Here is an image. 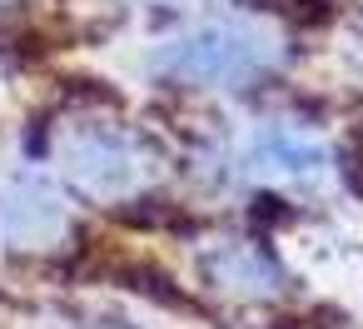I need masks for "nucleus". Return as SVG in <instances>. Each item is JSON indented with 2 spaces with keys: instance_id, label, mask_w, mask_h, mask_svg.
<instances>
[{
  "instance_id": "nucleus-1",
  "label": "nucleus",
  "mask_w": 363,
  "mask_h": 329,
  "mask_svg": "<svg viewBox=\"0 0 363 329\" xmlns=\"http://www.w3.org/2000/svg\"><path fill=\"white\" fill-rule=\"evenodd\" d=\"M274 41L259 31H239V26H204L189 31L179 41H169L155 55V70L184 85H244L259 80L274 65Z\"/></svg>"
},
{
  "instance_id": "nucleus-2",
  "label": "nucleus",
  "mask_w": 363,
  "mask_h": 329,
  "mask_svg": "<svg viewBox=\"0 0 363 329\" xmlns=\"http://www.w3.org/2000/svg\"><path fill=\"white\" fill-rule=\"evenodd\" d=\"M70 175L100 195H115L125 185H135L140 175V155L125 135H110V130H85L70 140Z\"/></svg>"
},
{
  "instance_id": "nucleus-3",
  "label": "nucleus",
  "mask_w": 363,
  "mask_h": 329,
  "mask_svg": "<svg viewBox=\"0 0 363 329\" xmlns=\"http://www.w3.org/2000/svg\"><path fill=\"white\" fill-rule=\"evenodd\" d=\"M60 225H65V215H60V200H55L50 185L21 180V185H11L0 195V234L6 239L35 244V239H50Z\"/></svg>"
},
{
  "instance_id": "nucleus-4",
  "label": "nucleus",
  "mask_w": 363,
  "mask_h": 329,
  "mask_svg": "<svg viewBox=\"0 0 363 329\" xmlns=\"http://www.w3.org/2000/svg\"><path fill=\"white\" fill-rule=\"evenodd\" d=\"M259 155H264L274 170H318V165H323L318 150H308V145H298V140H289V135H269V140L259 145Z\"/></svg>"
},
{
  "instance_id": "nucleus-5",
  "label": "nucleus",
  "mask_w": 363,
  "mask_h": 329,
  "mask_svg": "<svg viewBox=\"0 0 363 329\" xmlns=\"http://www.w3.org/2000/svg\"><path fill=\"white\" fill-rule=\"evenodd\" d=\"M244 6L274 11V16L294 21V26H323V21L333 16V0H244Z\"/></svg>"
},
{
  "instance_id": "nucleus-6",
  "label": "nucleus",
  "mask_w": 363,
  "mask_h": 329,
  "mask_svg": "<svg viewBox=\"0 0 363 329\" xmlns=\"http://www.w3.org/2000/svg\"><path fill=\"white\" fill-rule=\"evenodd\" d=\"M164 6H184V0H164Z\"/></svg>"
}]
</instances>
